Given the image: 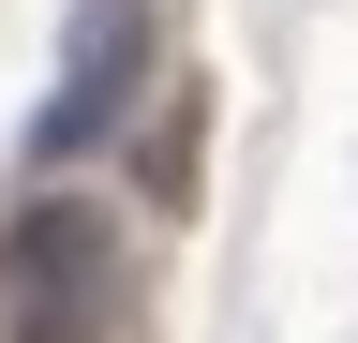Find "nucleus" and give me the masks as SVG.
Listing matches in <instances>:
<instances>
[{"instance_id": "obj_1", "label": "nucleus", "mask_w": 358, "mask_h": 343, "mask_svg": "<svg viewBox=\"0 0 358 343\" xmlns=\"http://www.w3.org/2000/svg\"><path fill=\"white\" fill-rule=\"evenodd\" d=\"M120 298V224L90 194H30L0 224V343H105Z\"/></svg>"}, {"instance_id": "obj_2", "label": "nucleus", "mask_w": 358, "mask_h": 343, "mask_svg": "<svg viewBox=\"0 0 358 343\" xmlns=\"http://www.w3.org/2000/svg\"><path fill=\"white\" fill-rule=\"evenodd\" d=\"M134 90H150V0H75V45H60V90H45L30 119V164H75V149H105Z\"/></svg>"}]
</instances>
